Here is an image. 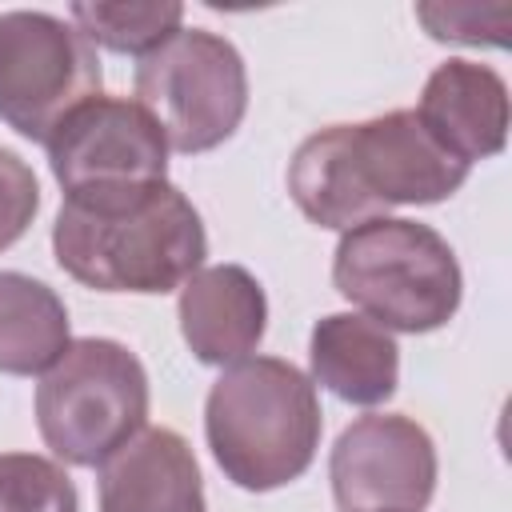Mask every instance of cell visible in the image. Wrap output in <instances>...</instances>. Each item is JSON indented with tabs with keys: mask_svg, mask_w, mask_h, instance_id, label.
Wrapping results in <instances>:
<instances>
[{
	"mask_svg": "<svg viewBox=\"0 0 512 512\" xmlns=\"http://www.w3.org/2000/svg\"><path fill=\"white\" fill-rule=\"evenodd\" d=\"M52 252L84 288L164 296L200 272L208 236L192 200L160 180L64 196L52 224Z\"/></svg>",
	"mask_w": 512,
	"mask_h": 512,
	"instance_id": "1",
	"label": "cell"
},
{
	"mask_svg": "<svg viewBox=\"0 0 512 512\" xmlns=\"http://www.w3.org/2000/svg\"><path fill=\"white\" fill-rule=\"evenodd\" d=\"M316 384L288 360L244 356L220 372L204 404V432L220 472L244 492L300 480L320 448Z\"/></svg>",
	"mask_w": 512,
	"mask_h": 512,
	"instance_id": "2",
	"label": "cell"
},
{
	"mask_svg": "<svg viewBox=\"0 0 512 512\" xmlns=\"http://www.w3.org/2000/svg\"><path fill=\"white\" fill-rule=\"evenodd\" d=\"M336 292L368 320L396 332H436L460 308V264L452 244L404 216H380L340 236L332 256Z\"/></svg>",
	"mask_w": 512,
	"mask_h": 512,
	"instance_id": "3",
	"label": "cell"
},
{
	"mask_svg": "<svg viewBox=\"0 0 512 512\" xmlns=\"http://www.w3.org/2000/svg\"><path fill=\"white\" fill-rule=\"evenodd\" d=\"M148 372L120 340L84 336L44 372L36 388V428L44 444L76 468H100L144 432Z\"/></svg>",
	"mask_w": 512,
	"mask_h": 512,
	"instance_id": "4",
	"label": "cell"
},
{
	"mask_svg": "<svg viewBox=\"0 0 512 512\" xmlns=\"http://www.w3.org/2000/svg\"><path fill=\"white\" fill-rule=\"evenodd\" d=\"M136 104L156 120L168 148L196 156L224 144L248 112V72L232 40L180 28L136 64Z\"/></svg>",
	"mask_w": 512,
	"mask_h": 512,
	"instance_id": "5",
	"label": "cell"
},
{
	"mask_svg": "<svg viewBox=\"0 0 512 512\" xmlns=\"http://www.w3.org/2000/svg\"><path fill=\"white\" fill-rule=\"evenodd\" d=\"M100 96V56L76 24L52 12H0V120L48 144V136Z\"/></svg>",
	"mask_w": 512,
	"mask_h": 512,
	"instance_id": "6",
	"label": "cell"
},
{
	"mask_svg": "<svg viewBox=\"0 0 512 512\" xmlns=\"http://www.w3.org/2000/svg\"><path fill=\"white\" fill-rule=\"evenodd\" d=\"M48 164L64 196L140 188L164 180L168 140L136 100L96 96L48 136Z\"/></svg>",
	"mask_w": 512,
	"mask_h": 512,
	"instance_id": "7",
	"label": "cell"
},
{
	"mask_svg": "<svg viewBox=\"0 0 512 512\" xmlns=\"http://www.w3.org/2000/svg\"><path fill=\"white\" fill-rule=\"evenodd\" d=\"M328 480L340 512H420L436 488V444L400 412H368L340 432Z\"/></svg>",
	"mask_w": 512,
	"mask_h": 512,
	"instance_id": "8",
	"label": "cell"
},
{
	"mask_svg": "<svg viewBox=\"0 0 512 512\" xmlns=\"http://www.w3.org/2000/svg\"><path fill=\"white\" fill-rule=\"evenodd\" d=\"M352 148L372 196L392 204H440L460 192L468 180V164L448 156L416 112L396 108L376 120L352 124Z\"/></svg>",
	"mask_w": 512,
	"mask_h": 512,
	"instance_id": "9",
	"label": "cell"
},
{
	"mask_svg": "<svg viewBox=\"0 0 512 512\" xmlns=\"http://www.w3.org/2000/svg\"><path fill=\"white\" fill-rule=\"evenodd\" d=\"M428 136L460 164L488 160L508 144V84L476 60H444L416 108Z\"/></svg>",
	"mask_w": 512,
	"mask_h": 512,
	"instance_id": "10",
	"label": "cell"
},
{
	"mask_svg": "<svg viewBox=\"0 0 512 512\" xmlns=\"http://www.w3.org/2000/svg\"><path fill=\"white\" fill-rule=\"evenodd\" d=\"M268 324L260 280L240 264H212L180 288V332L200 364H236L256 352Z\"/></svg>",
	"mask_w": 512,
	"mask_h": 512,
	"instance_id": "11",
	"label": "cell"
},
{
	"mask_svg": "<svg viewBox=\"0 0 512 512\" xmlns=\"http://www.w3.org/2000/svg\"><path fill=\"white\" fill-rule=\"evenodd\" d=\"M100 512H208L188 440L144 428L100 464Z\"/></svg>",
	"mask_w": 512,
	"mask_h": 512,
	"instance_id": "12",
	"label": "cell"
},
{
	"mask_svg": "<svg viewBox=\"0 0 512 512\" xmlns=\"http://www.w3.org/2000/svg\"><path fill=\"white\" fill-rule=\"evenodd\" d=\"M288 192L312 224L336 228V232L380 220L388 212L364 184V172L352 148V124L320 128L292 152Z\"/></svg>",
	"mask_w": 512,
	"mask_h": 512,
	"instance_id": "13",
	"label": "cell"
},
{
	"mask_svg": "<svg viewBox=\"0 0 512 512\" xmlns=\"http://www.w3.org/2000/svg\"><path fill=\"white\" fill-rule=\"evenodd\" d=\"M312 380L344 404H384L400 384V348L388 328L356 312L316 320L308 340Z\"/></svg>",
	"mask_w": 512,
	"mask_h": 512,
	"instance_id": "14",
	"label": "cell"
},
{
	"mask_svg": "<svg viewBox=\"0 0 512 512\" xmlns=\"http://www.w3.org/2000/svg\"><path fill=\"white\" fill-rule=\"evenodd\" d=\"M64 300L24 272H0V372L36 376L48 372L68 348Z\"/></svg>",
	"mask_w": 512,
	"mask_h": 512,
	"instance_id": "15",
	"label": "cell"
},
{
	"mask_svg": "<svg viewBox=\"0 0 512 512\" xmlns=\"http://www.w3.org/2000/svg\"><path fill=\"white\" fill-rule=\"evenodd\" d=\"M68 16L88 36V44H104L108 52H124V56H148L168 36L180 32L184 8L176 0H152V4L80 0L68 8Z\"/></svg>",
	"mask_w": 512,
	"mask_h": 512,
	"instance_id": "16",
	"label": "cell"
},
{
	"mask_svg": "<svg viewBox=\"0 0 512 512\" xmlns=\"http://www.w3.org/2000/svg\"><path fill=\"white\" fill-rule=\"evenodd\" d=\"M0 512H80V500L56 460H44L36 452H4Z\"/></svg>",
	"mask_w": 512,
	"mask_h": 512,
	"instance_id": "17",
	"label": "cell"
},
{
	"mask_svg": "<svg viewBox=\"0 0 512 512\" xmlns=\"http://www.w3.org/2000/svg\"><path fill=\"white\" fill-rule=\"evenodd\" d=\"M416 20L432 40L504 48L512 28V4H416Z\"/></svg>",
	"mask_w": 512,
	"mask_h": 512,
	"instance_id": "18",
	"label": "cell"
},
{
	"mask_svg": "<svg viewBox=\"0 0 512 512\" xmlns=\"http://www.w3.org/2000/svg\"><path fill=\"white\" fill-rule=\"evenodd\" d=\"M36 208H40L36 172L12 148H0V252L28 232Z\"/></svg>",
	"mask_w": 512,
	"mask_h": 512,
	"instance_id": "19",
	"label": "cell"
}]
</instances>
